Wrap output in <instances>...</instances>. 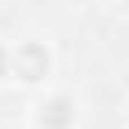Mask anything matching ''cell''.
I'll return each mask as SVG.
<instances>
[{
	"label": "cell",
	"instance_id": "cell-1",
	"mask_svg": "<svg viewBox=\"0 0 129 129\" xmlns=\"http://www.w3.org/2000/svg\"><path fill=\"white\" fill-rule=\"evenodd\" d=\"M40 67H49V58H45V49H36V45H27L22 49V80H36Z\"/></svg>",
	"mask_w": 129,
	"mask_h": 129
},
{
	"label": "cell",
	"instance_id": "cell-2",
	"mask_svg": "<svg viewBox=\"0 0 129 129\" xmlns=\"http://www.w3.org/2000/svg\"><path fill=\"white\" fill-rule=\"evenodd\" d=\"M5 62H9V58H5V49H0V76H5Z\"/></svg>",
	"mask_w": 129,
	"mask_h": 129
}]
</instances>
